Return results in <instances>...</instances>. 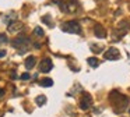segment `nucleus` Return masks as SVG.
Returning a JSON list of instances; mask_svg holds the SVG:
<instances>
[{
    "instance_id": "obj_1",
    "label": "nucleus",
    "mask_w": 130,
    "mask_h": 117,
    "mask_svg": "<svg viewBox=\"0 0 130 117\" xmlns=\"http://www.w3.org/2000/svg\"><path fill=\"white\" fill-rule=\"evenodd\" d=\"M56 3H59V6H60V10L63 11V13H66V14H73L74 11L77 10V2H74V0H55Z\"/></svg>"
},
{
    "instance_id": "obj_2",
    "label": "nucleus",
    "mask_w": 130,
    "mask_h": 117,
    "mask_svg": "<svg viewBox=\"0 0 130 117\" xmlns=\"http://www.w3.org/2000/svg\"><path fill=\"white\" fill-rule=\"evenodd\" d=\"M62 31L63 32H69V33H81V27L77 21H67L62 24Z\"/></svg>"
},
{
    "instance_id": "obj_3",
    "label": "nucleus",
    "mask_w": 130,
    "mask_h": 117,
    "mask_svg": "<svg viewBox=\"0 0 130 117\" xmlns=\"http://www.w3.org/2000/svg\"><path fill=\"white\" fill-rule=\"evenodd\" d=\"M13 47H15V49L20 50V53L23 54V53H25V50L28 49V45H29V39L25 38V36H18V38H15L14 41H13Z\"/></svg>"
},
{
    "instance_id": "obj_4",
    "label": "nucleus",
    "mask_w": 130,
    "mask_h": 117,
    "mask_svg": "<svg viewBox=\"0 0 130 117\" xmlns=\"http://www.w3.org/2000/svg\"><path fill=\"white\" fill-rule=\"evenodd\" d=\"M119 57H120V53H119V50L116 49V47H110V49H108L106 52L104 53L105 60H118Z\"/></svg>"
},
{
    "instance_id": "obj_5",
    "label": "nucleus",
    "mask_w": 130,
    "mask_h": 117,
    "mask_svg": "<svg viewBox=\"0 0 130 117\" xmlns=\"http://www.w3.org/2000/svg\"><path fill=\"white\" fill-rule=\"evenodd\" d=\"M91 105H92V97L88 93H85L84 96L81 97V100H80V107H81L83 110H88V109L91 107Z\"/></svg>"
},
{
    "instance_id": "obj_6",
    "label": "nucleus",
    "mask_w": 130,
    "mask_h": 117,
    "mask_svg": "<svg viewBox=\"0 0 130 117\" xmlns=\"http://www.w3.org/2000/svg\"><path fill=\"white\" fill-rule=\"evenodd\" d=\"M53 68V63H52L51 58H43L39 64V71L42 72H49Z\"/></svg>"
},
{
    "instance_id": "obj_7",
    "label": "nucleus",
    "mask_w": 130,
    "mask_h": 117,
    "mask_svg": "<svg viewBox=\"0 0 130 117\" xmlns=\"http://www.w3.org/2000/svg\"><path fill=\"white\" fill-rule=\"evenodd\" d=\"M94 32H95V36H96V38L104 39L105 36H106V31H105L104 27H102V25H99V24L95 25V29H94Z\"/></svg>"
},
{
    "instance_id": "obj_8",
    "label": "nucleus",
    "mask_w": 130,
    "mask_h": 117,
    "mask_svg": "<svg viewBox=\"0 0 130 117\" xmlns=\"http://www.w3.org/2000/svg\"><path fill=\"white\" fill-rule=\"evenodd\" d=\"M35 61H37V58L34 57V56H29V57H27V60H25V68L27 70H31V68H34L35 67Z\"/></svg>"
},
{
    "instance_id": "obj_9",
    "label": "nucleus",
    "mask_w": 130,
    "mask_h": 117,
    "mask_svg": "<svg viewBox=\"0 0 130 117\" xmlns=\"http://www.w3.org/2000/svg\"><path fill=\"white\" fill-rule=\"evenodd\" d=\"M17 28H23V24H21V22H10L9 24V29L11 31V32H14V31H18Z\"/></svg>"
},
{
    "instance_id": "obj_10",
    "label": "nucleus",
    "mask_w": 130,
    "mask_h": 117,
    "mask_svg": "<svg viewBox=\"0 0 130 117\" xmlns=\"http://www.w3.org/2000/svg\"><path fill=\"white\" fill-rule=\"evenodd\" d=\"M87 63L90 64L91 67H94V68H96V67L99 66V61H98V58H96V57H88L87 58Z\"/></svg>"
},
{
    "instance_id": "obj_11",
    "label": "nucleus",
    "mask_w": 130,
    "mask_h": 117,
    "mask_svg": "<svg viewBox=\"0 0 130 117\" xmlns=\"http://www.w3.org/2000/svg\"><path fill=\"white\" fill-rule=\"evenodd\" d=\"M41 85L45 86V88H49V86L53 85V80H51V78H43V80H41Z\"/></svg>"
},
{
    "instance_id": "obj_12",
    "label": "nucleus",
    "mask_w": 130,
    "mask_h": 117,
    "mask_svg": "<svg viewBox=\"0 0 130 117\" xmlns=\"http://www.w3.org/2000/svg\"><path fill=\"white\" fill-rule=\"evenodd\" d=\"M35 102H37V105H38V106L45 105V103H46V96H45V95H39V96H37Z\"/></svg>"
},
{
    "instance_id": "obj_13",
    "label": "nucleus",
    "mask_w": 130,
    "mask_h": 117,
    "mask_svg": "<svg viewBox=\"0 0 130 117\" xmlns=\"http://www.w3.org/2000/svg\"><path fill=\"white\" fill-rule=\"evenodd\" d=\"M49 18H51V17H49V15H43V17H42V21L45 22V24H48L49 27H53L55 24H53V22H52V21H51V19H49Z\"/></svg>"
},
{
    "instance_id": "obj_14",
    "label": "nucleus",
    "mask_w": 130,
    "mask_h": 117,
    "mask_svg": "<svg viewBox=\"0 0 130 117\" xmlns=\"http://www.w3.org/2000/svg\"><path fill=\"white\" fill-rule=\"evenodd\" d=\"M7 35L6 33H0V45H3V43H7Z\"/></svg>"
},
{
    "instance_id": "obj_15",
    "label": "nucleus",
    "mask_w": 130,
    "mask_h": 117,
    "mask_svg": "<svg viewBox=\"0 0 130 117\" xmlns=\"http://www.w3.org/2000/svg\"><path fill=\"white\" fill-rule=\"evenodd\" d=\"M34 33H35L37 36H43V31H42V28L37 27V28L34 29Z\"/></svg>"
},
{
    "instance_id": "obj_16",
    "label": "nucleus",
    "mask_w": 130,
    "mask_h": 117,
    "mask_svg": "<svg viewBox=\"0 0 130 117\" xmlns=\"http://www.w3.org/2000/svg\"><path fill=\"white\" fill-rule=\"evenodd\" d=\"M29 78H31V74H28V72H24V74L21 75V80L23 81H28Z\"/></svg>"
},
{
    "instance_id": "obj_17",
    "label": "nucleus",
    "mask_w": 130,
    "mask_h": 117,
    "mask_svg": "<svg viewBox=\"0 0 130 117\" xmlns=\"http://www.w3.org/2000/svg\"><path fill=\"white\" fill-rule=\"evenodd\" d=\"M4 56H6V50L0 49V58H2V57H4Z\"/></svg>"
},
{
    "instance_id": "obj_18",
    "label": "nucleus",
    "mask_w": 130,
    "mask_h": 117,
    "mask_svg": "<svg viewBox=\"0 0 130 117\" xmlns=\"http://www.w3.org/2000/svg\"><path fill=\"white\" fill-rule=\"evenodd\" d=\"M129 113H130V109H129Z\"/></svg>"
}]
</instances>
